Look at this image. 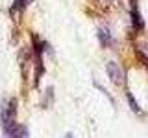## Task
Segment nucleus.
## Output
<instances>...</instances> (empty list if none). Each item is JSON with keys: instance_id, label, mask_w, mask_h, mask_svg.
Instances as JSON below:
<instances>
[{"instance_id": "8", "label": "nucleus", "mask_w": 148, "mask_h": 138, "mask_svg": "<svg viewBox=\"0 0 148 138\" xmlns=\"http://www.w3.org/2000/svg\"><path fill=\"white\" fill-rule=\"evenodd\" d=\"M92 6H100V7H109L111 6V0H89Z\"/></svg>"}, {"instance_id": "1", "label": "nucleus", "mask_w": 148, "mask_h": 138, "mask_svg": "<svg viewBox=\"0 0 148 138\" xmlns=\"http://www.w3.org/2000/svg\"><path fill=\"white\" fill-rule=\"evenodd\" d=\"M0 120H2L4 131L17 123V101L15 99H9V101H4L2 103V109H0Z\"/></svg>"}, {"instance_id": "5", "label": "nucleus", "mask_w": 148, "mask_h": 138, "mask_svg": "<svg viewBox=\"0 0 148 138\" xmlns=\"http://www.w3.org/2000/svg\"><path fill=\"white\" fill-rule=\"evenodd\" d=\"M6 135H9L11 138H28V129L24 125L15 123V125H11L9 129H6Z\"/></svg>"}, {"instance_id": "10", "label": "nucleus", "mask_w": 148, "mask_h": 138, "mask_svg": "<svg viewBox=\"0 0 148 138\" xmlns=\"http://www.w3.org/2000/svg\"><path fill=\"white\" fill-rule=\"evenodd\" d=\"M65 138H72V135H71V133H69V135H65Z\"/></svg>"}, {"instance_id": "4", "label": "nucleus", "mask_w": 148, "mask_h": 138, "mask_svg": "<svg viewBox=\"0 0 148 138\" xmlns=\"http://www.w3.org/2000/svg\"><path fill=\"white\" fill-rule=\"evenodd\" d=\"M96 37H98V43L102 44V48H109L111 44H113V39H111V33L108 28H98V31H96Z\"/></svg>"}, {"instance_id": "2", "label": "nucleus", "mask_w": 148, "mask_h": 138, "mask_svg": "<svg viewBox=\"0 0 148 138\" xmlns=\"http://www.w3.org/2000/svg\"><path fill=\"white\" fill-rule=\"evenodd\" d=\"M106 70H108V76H109V79L113 81V85H117V87H124V85H126L124 70L115 61H109L108 64H106Z\"/></svg>"}, {"instance_id": "3", "label": "nucleus", "mask_w": 148, "mask_h": 138, "mask_svg": "<svg viewBox=\"0 0 148 138\" xmlns=\"http://www.w3.org/2000/svg\"><path fill=\"white\" fill-rule=\"evenodd\" d=\"M130 17H132L133 30H135V31H143V28H145V22H143V17H141V13H139L137 2H133L132 6H130Z\"/></svg>"}, {"instance_id": "7", "label": "nucleus", "mask_w": 148, "mask_h": 138, "mask_svg": "<svg viewBox=\"0 0 148 138\" xmlns=\"http://www.w3.org/2000/svg\"><path fill=\"white\" fill-rule=\"evenodd\" d=\"M126 99H128V103H130V109H132L135 114H141V107H139L137 99L133 98V94H132L130 90H126Z\"/></svg>"}, {"instance_id": "6", "label": "nucleus", "mask_w": 148, "mask_h": 138, "mask_svg": "<svg viewBox=\"0 0 148 138\" xmlns=\"http://www.w3.org/2000/svg\"><path fill=\"white\" fill-rule=\"evenodd\" d=\"M28 2H30V0H13V4L9 6V15H11V17H17L18 13H22L26 9Z\"/></svg>"}, {"instance_id": "9", "label": "nucleus", "mask_w": 148, "mask_h": 138, "mask_svg": "<svg viewBox=\"0 0 148 138\" xmlns=\"http://www.w3.org/2000/svg\"><path fill=\"white\" fill-rule=\"evenodd\" d=\"M137 57L141 59L143 63H145V66H146V70H148V55L145 52H141V50H137Z\"/></svg>"}]
</instances>
